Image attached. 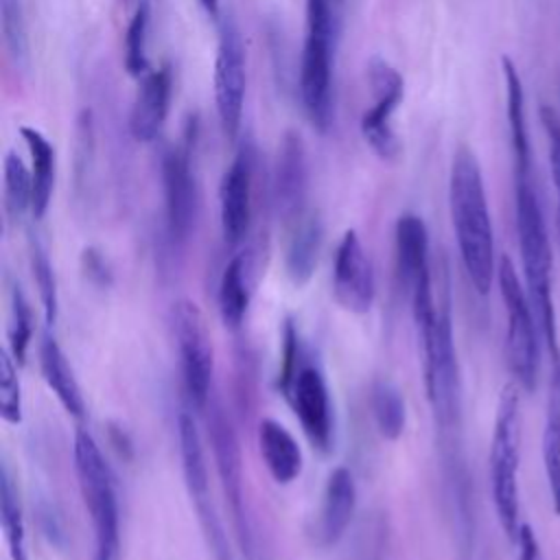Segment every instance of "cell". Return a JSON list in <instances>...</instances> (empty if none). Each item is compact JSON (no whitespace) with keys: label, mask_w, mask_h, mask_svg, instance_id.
Returning <instances> with one entry per match:
<instances>
[{"label":"cell","mask_w":560,"mask_h":560,"mask_svg":"<svg viewBox=\"0 0 560 560\" xmlns=\"http://www.w3.org/2000/svg\"><path fill=\"white\" fill-rule=\"evenodd\" d=\"M192 136L184 144L168 147L162 155V188H164V221L166 236L173 245H182L195 230L199 212V190L190 164Z\"/></svg>","instance_id":"11"},{"label":"cell","mask_w":560,"mask_h":560,"mask_svg":"<svg viewBox=\"0 0 560 560\" xmlns=\"http://www.w3.org/2000/svg\"><path fill=\"white\" fill-rule=\"evenodd\" d=\"M31 269H33V280L39 293V304L44 311V324L50 330L57 322L59 313V293H57V280L55 271L50 265V258L42 243L31 236Z\"/></svg>","instance_id":"33"},{"label":"cell","mask_w":560,"mask_h":560,"mask_svg":"<svg viewBox=\"0 0 560 560\" xmlns=\"http://www.w3.org/2000/svg\"><path fill=\"white\" fill-rule=\"evenodd\" d=\"M81 265H83L85 276H88L92 282H96V284H105V287L112 282V269H109V265H107L105 256H103L98 249H94V247L83 249Z\"/></svg>","instance_id":"37"},{"label":"cell","mask_w":560,"mask_h":560,"mask_svg":"<svg viewBox=\"0 0 560 560\" xmlns=\"http://www.w3.org/2000/svg\"><path fill=\"white\" fill-rule=\"evenodd\" d=\"M149 24H151V7L147 0H140L125 33V70L138 79H142L151 70L149 57H147Z\"/></svg>","instance_id":"32"},{"label":"cell","mask_w":560,"mask_h":560,"mask_svg":"<svg viewBox=\"0 0 560 560\" xmlns=\"http://www.w3.org/2000/svg\"><path fill=\"white\" fill-rule=\"evenodd\" d=\"M308 195V162L306 147L298 131L289 129L278 147L273 173V201L284 225L306 212Z\"/></svg>","instance_id":"16"},{"label":"cell","mask_w":560,"mask_h":560,"mask_svg":"<svg viewBox=\"0 0 560 560\" xmlns=\"http://www.w3.org/2000/svg\"><path fill=\"white\" fill-rule=\"evenodd\" d=\"M514 545L518 547V560H542L538 538H536L534 529L527 523H521Z\"/></svg>","instance_id":"38"},{"label":"cell","mask_w":560,"mask_h":560,"mask_svg":"<svg viewBox=\"0 0 560 560\" xmlns=\"http://www.w3.org/2000/svg\"><path fill=\"white\" fill-rule=\"evenodd\" d=\"M357 510V483L346 466H337L322 492V503L311 529V538L319 549L335 547L348 532Z\"/></svg>","instance_id":"17"},{"label":"cell","mask_w":560,"mask_h":560,"mask_svg":"<svg viewBox=\"0 0 560 560\" xmlns=\"http://www.w3.org/2000/svg\"><path fill=\"white\" fill-rule=\"evenodd\" d=\"M416 330L422 346L427 398L431 402L435 422L448 429L459 416V368L446 291L438 295L435 313L416 324Z\"/></svg>","instance_id":"6"},{"label":"cell","mask_w":560,"mask_h":560,"mask_svg":"<svg viewBox=\"0 0 560 560\" xmlns=\"http://www.w3.org/2000/svg\"><path fill=\"white\" fill-rule=\"evenodd\" d=\"M208 438L214 457V468L221 481V490L232 510V518L241 536L247 538V521H245V497H243V455L238 435L219 402L210 407L208 416Z\"/></svg>","instance_id":"15"},{"label":"cell","mask_w":560,"mask_h":560,"mask_svg":"<svg viewBox=\"0 0 560 560\" xmlns=\"http://www.w3.org/2000/svg\"><path fill=\"white\" fill-rule=\"evenodd\" d=\"M394 252L398 280L407 298L433 282L429 260V232L418 214L405 212L398 217L394 228Z\"/></svg>","instance_id":"18"},{"label":"cell","mask_w":560,"mask_h":560,"mask_svg":"<svg viewBox=\"0 0 560 560\" xmlns=\"http://www.w3.org/2000/svg\"><path fill=\"white\" fill-rule=\"evenodd\" d=\"M33 339V311L24 291L15 284L11 289V326H9V352L18 365L26 363Z\"/></svg>","instance_id":"34"},{"label":"cell","mask_w":560,"mask_h":560,"mask_svg":"<svg viewBox=\"0 0 560 560\" xmlns=\"http://www.w3.org/2000/svg\"><path fill=\"white\" fill-rule=\"evenodd\" d=\"M39 370H42L44 383L55 394L59 405L72 418H83L85 416V400H83L79 381L74 376V370L68 361L66 352L61 350V346L57 343V339L50 335L48 328H46V332L42 335V341H39Z\"/></svg>","instance_id":"22"},{"label":"cell","mask_w":560,"mask_h":560,"mask_svg":"<svg viewBox=\"0 0 560 560\" xmlns=\"http://www.w3.org/2000/svg\"><path fill=\"white\" fill-rule=\"evenodd\" d=\"M324 243V223L315 210L302 212L298 219L287 223V245H284V269L295 287H304L319 260Z\"/></svg>","instance_id":"20"},{"label":"cell","mask_w":560,"mask_h":560,"mask_svg":"<svg viewBox=\"0 0 560 560\" xmlns=\"http://www.w3.org/2000/svg\"><path fill=\"white\" fill-rule=\"evenodd\" d=\"M339 0H306V35L300 61L302 109L315 131L326 133L335 116V50L341 35Z\"/></svg>","instance_id":"2"},{"label":"cell","mask_w":560,"mask_h":560,"mask_svg":"<svg viewBox=\"0 0 560 560\" xmlns=\"http://www.w3.org/2000/svg\"><path fill=\"white\" fill-rule=\"evenodd\" d=\"M173 92V72L164 63L142 79L129 114V131L138 142H153L166 120Z\"/></svg>","instance_id":"19"},{"label":"cell","mask_w":560,"mask_h":560,"mask_svg":"<svg viewBox=\"0 0 560 560\" xmlns=\"http://www.w3.org/2000/svg\"><path fill=\"white\" fill-rule=\"evenodd\" d=\"M0 24L2 42L11 63L20 72H26L31 68V39L22 0H0Z\"/></svg>","instance_id":"31"},{"label":"cell","mask_w":560,"mask_h":560,"mask_svg":"<svg viewBox=\"0 0 560 560\" xmlns=\"http://www.w3.org/2000/svg\"><path fill=\"white\" fill-rule=\"evenodd\" d=\"M448 208L466 276L475 291L486 295L497 278L494 238L481 166L468 147H459L453 155Z\"/></svg>","instance_id":"1"},{"label":"cell","mask_w":560,"mask_h":560,"mask_svg":"<svg viewBox=\"0 0 560 560\" xmlns=\"http://www.w3.org/2000/svg\"><path fill=\"white\" fill-rule=\"evenodd\" d=\"M249 300H252V254L238 252L225 265L219 280V291H217L219 315L225 328L238 330L243 326V319L249 308Z\"/></svg>","instance_id":"23"},{"label":"cell","mask_w":560,"mask_h":560,"mask_svg":"<svg viewBox=\"0 0 560 560\" xmlns=\"http://www.w3.org/2000/svg\"><path fill=\"white\" fill-rule=\"evenodd\" d=\"M503 77H505V101H508V127H510V140L516 162V175H529V140H527V127H525V96L521 77L514 68V63L503 57Z\"/></svg>","instance_id":"27"},{"label":"cell","mask_w":560,"mask_h":560,"mask_svg":"<svg viewBox=\"0 0 560 560\" xmlns=\"http://www.w3.org/2000/svg\"><path fill=\"white\" fill-rule=\"evenodd\" d=\"M516 232L525 289L534 306L547 350H560L556 311L551 300V245L540 201L529 175H516Z\"/></svg>","instance_id":"3"},{"label":"cell","mask_w":560,"mask_h":560,"mask_svg":"<svg viewBox=\"0 0 560 560\" xmlns=\"http://www.w3.org/2000/svg\"><path fill=\"white\" fill-rule=\"evenodd\" d=\"M171 324L179 352L184 389L197 409H206L214 372V350L203 311L192 300L182 298L173 304Z\"/></svg>","instance_id":"8"},{"label":"cell","mask_w":560,"mask_h":560,"mask_svg":"<svg viewBox=\"0 0 560 560\" xmlns=\"http://www.w3.org/2000/svg\"><path fill=\"white\" fill-rule=\"evenodd\" d=\"M20 136L31 153V175H33V217L44 219L48 212L52 188H55V147L50 140L35 127L22 125Z\"/></svg>","instance_id":"26"},{"label":"cell","mask_w":560,"mask_h":560,"mask_svg":"<svg viewBox=\"0 0 560 560\" xmlns=\"http://www.w3.org/2000/svg\"><path fill=\"white\" fill-rule=\"evenodd\" d=\"M256 153L252 142H243L219 184L221 232L228 245H238L252 225Z\"/></svg>","instance_id":"14"},{"label":"cell","mask_w":560,"mask_h":560,"mask_svg":"<svg viewBox=\"0 0 560 560\" xmlns=\"http://www.w3.org/2000/svg\"><path fill=\"white\" fill-rule=\"evenodd\" d=\"M74 470L83 505L94 529V560L120 558V510L114 475L96 440L79 429L74 435Z\"/></svg>","instance_id":"5"},{"label":"cell","mask_w":560,"mask_h":560,"mask_svg":"<svg viewBox=\"0 0 560 560\" xmlns=\"http://www.w3.org/2000/svg\"><path fill=\"white\" fill-rule=\"evenodd\" d=\"M368 83L374 103L361 116V136L381 160H396L400 155V140L392 127V116L402 103L405 81L387 59L372 57L368 63Z\"/></svg>","instance_id":"10"},{"label":"cell","mask_w":560,"mask_h":560,"mask_svg":"<svg viewBox=\"0 0 560 560\" xmlns=\"http://www.w3.org/2000/svg\"><path fill=\"white\" fill-rule=\"evenodd\" d=\"M214 105L221 129L228 140H236L243 120L245 88H247V61L241 28L232 15L219 20V42L214 55Z\"/></svg>","instance_id":"9"},{"label":"cell","mask_w":560,"mask_h":560,"mask_svg":"<svg viewBox=\"0 0 560 560\" xmlns=\"http://www.w3.org/2000/svg\"><path fill=\"white\" fill-rule=\"evenodd\" d=\"M518 457H521V398L516 385H505L494 416L488 470L497 518L514 542L521 527L518 508Z\"/></svg>","instance_id":"4"},{"label":"cell","mask_w":560,"mask_h":560,"mask_svg":"<svg viewBox=\"0 0 560 560\" xmlns=\"http://www.w3.org/2000/svg\"><path fill=\"white\" fill-rule=\"evenodd\" d=\"M0 416L7 424L22 422V387L18 378V363L7 350L0 357Z\"/></svg>","instance_id":"35"},{"label":"cell","mask_w":560,"mask_h":560,"mask_svg":"<svg viewBox=\"0 0 560 560\" xmlns=\"http://www.w3.org/2000/svg\"><path fill=\"white\" fill-rule=\"evenodd\" d=\"M332 298L343 311L354 315L368 313L376 298L374 267L354 230L343 232L335 252Z\"/></svg>","instance_id":"13"},{"label":"cell","mask_w":560,"mask_h":560,"mask_svg":"<svg viewBox=\"0 0 560 560\" xmlns=\"http://www.w3.org/2000/svg\"><path fill=\"white\" fill-rule=\"evenodd\" d=\"M177 444H179L184 483L192 503L210 499V475H208V457L203 451V440L195 418L186 409L177 413Z\"/></svg>","instance_id":"25"},{"label":"cell","mask_w":560,"mask_h":560,"mask_svg":"<svg viewBox=\"0 0 560 560\" xmlns=\"http://www.w3.org/2000/svg\"><path fill=\"white\" fill-rule=\"evenodd\" d=\"M256 440L260 459L276 483L289 486L302 475V448L284 424H280L273 418H262L258 424Z\"/></svg>","instance_id":"21"},{"label":"cell","mask_w":560,"mask_h":560,"mask_svg":"<svg viewBox=\"0 0 560 560\" xmlns=\"http://www.w3.org/2000/svg\"><path fill=\"white\" fill-rule=\"evenodd\" d=\"M2 186H4V210L11 221H22L26 212H33V175L24 160L9 151L2 162Z\"/></svg>","instance_id":"30"},{"label":"cell","mask_w":560,"mask_h":560,"mask_svg":"<svg viewBox=\"0 0 560 560\" xmlns=\"http://www.w3.org/2000/svg\"><path fill=\"white\" fill-rule=\"evenodd\" d=\"M370 409L381 438L394 442L402 435L407 424L405 398L389 381H376L370 392Z\"/></svg>","instance_id":"29"},{"label":"cell","mask_w":560,"mask_h":560,"mask_svg":"<svg viewBox=\"0 0 560 560\" xmlns=\"http://www.w3.org/2000/svg\"><path fill=\"white\" fill-rule=\"evenodd\" d=\"M112 442H114V446L118 451H131V442L127 440L122 429H112Z\"/></svg>","instance_id":"39"},{"label":"cell","mask_w":560,"mask_h":560,"mask_svg":"<svg viewBox=\"0 0 560 560\" xmlns=\"http://www.w3.org/2000/svg\"><path fill=\"white\" fill-rule=\"evenodd\" d=\"M549 394L542 429V462L553 512L560 514V350L549 352Z\"/></svg>","instance_id":"24"},{"label":"cell","mask_w":560,"mask_h":560,"mask_svg":"<svg viewBox=\"0 0 560 560\" xmlns=\"http://www.w3.org/2000/svg\"><path fill=\"white\" fill-rule=\"evenodd\" d=\"M313 448L328 453L332 446L335 416L326 376L317 363L302 361L287 392L282 394Z\"/></svg>","instance_id":"12"},{"label":"cell","mask_w":560,"mask_h":560,"mask_svg":"<svg viewBox=\"0 0 560 560\" xmlns=\"http://www.w3.org/2000/svg\"><path fill=\"white\" fill-rule=\"evenodd\" d=\"M201 7L206 9V13L214 20H219V7H221V0H199Z\"/></svg>","instance_id":"40"},{"label":"cell","mask_w":560,"mask_h":560,"mask_svg":"<svg viewBox=\"0 0 560 560\" xmlns=\"http://www.w3.org/2000/svg\"><path fill=\"white\" fill-rule=\"evenodd\" d=\"M497 280L501 300L505 306V352L508 365L516 383L532 392L538 381L540 348H538V319L529 302L527 289L523 287L512 260L508 256L499 258Z\"/></svg>","instance_id":"7"},{"label":"cell","mask_w":560,"mask_h":560,"mask_svg":"<svg viewBox=\"0 0 560 560\" xmlns=\"http://www.w3.org/2000/svg\"><path fill=\"white\" fill-rule=\"evenodd\" d=\"M545 125L549 131V164H551V175H553V184H556V192H558V241H560V125L556 122V118L545 112Z\"/></svg>","instance_id":"36"},{"label":"cell","mask_w":560,"mask_h":560,"mask_svg":"<svg viewBox=\"0 0 560 560\" xmlns=\"http://www.w3.org/2000/svg\"><path fill=\"white\" fill-rule=\"evenodd\" d=\"M0 521H2V532L9 547V558L28 560L26 523H24L20 490L7 464L2 466V472H0Z\"/></svg>","instance_id":"28"}]
</instances>
